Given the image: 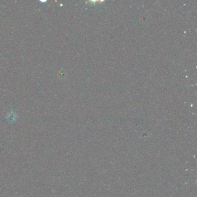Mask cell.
Masks as SVG:
<instances>
[{
    "label": "cell",
    "instance_id": "6da1fadb",
    "mask_svg": "<svg viewBox=\"0 0 197 197\" xmlns=\"http://www.w3.org/2000/svg\"><path fill=\"white\" fill-rule=\"evenodd\" d=\"M7 118L9 121H15L17 118V115L15 112L11 111L7 115Z\"/></svg>",
    "mask_w": 197,
    "mask_h": 197
}]
</instances>
